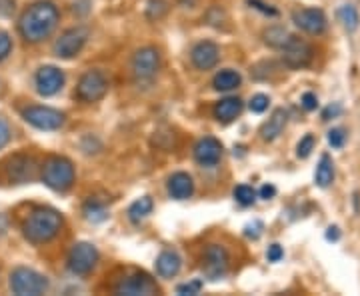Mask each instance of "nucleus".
Segmentation results:
<instances>
[{
  "label": "nucleus",
  "mask_w": 360,
  "mask_h": 296,
  "mask_svg": "<svg viewBox=\"0 0 360 296\" xmlns=\"http://www.w3.org/2000/svg\"><path fill=\"white\" fill-rule=\"evenodd\" d=\"M65 84V75L56 66H42L37 72V91L42 96H52L63 89Z\"/></svg>",
  "instance_id": "obj_13"
},
{
  "label": "nucleus",
  "mask_w": 360,
  "mask_h": 296,
  "mask_svg": "<svg viewBox=\"0 0 360 296\" xmlns=\"http://www.w3.org/2000/svg\"><path fill=\"white\" fill-rule=\"evenodd\" d=\"M14 11V0H0V16H8Z\"/></svg>",
  "instance_id": "obj_36"
},
{
  "label": "nucleus",
  "mask_w": 360,
  "mask_h": 296,
  "mask_svg": "<svg viewBox=\"0 0 360 296\" xmlns=\"http://www.w3.org/2000/svg\"><path fill=\"white\" fill-rule=\"evenodd\" d=\"M168 193L172 198L176 200H184V198H191L194 193V182L191 179V174L186 172H176L170 176L168 181Z\"/></svg>",
  "instance_id": "obj_17"
},
{
  "label": "nucleus",
  "mask_w": 360,
  "mask_h": 296,
  "mask_svg": "<svg viewBox=\"0 0 360 296\" xmlns=\"http://www.w3.org/2000/svg\"><path fill=\"white\" fill-rule=\"evenodd\" d=\"M326 238H328V240H338V229H336V226H330L328 232H326Z\"/></svg>",
  "instance_id": "obj_39"
},
{
  "label": "nucleus",
  "mask_w": 360,
  "mask_h": 296,
  "mask_svg": "<svg viewBox=\"0 0 360 296\" xmlns=\"http://www.w3.org/2000/svg\"><path fill=\"white\" fill-rule=\"evenodd\" d=\"M250 4H255V6H257V8H260V11H262V13L272 14V16H274V14H276V11H274V8H266V4H260V2H258V0H250Z\"/></svg>",
  "instance_id": "obj_38"
},
{
  "label": "nucleus",
  "mask_w": 360,
  "mask_h": 296,
  "mask_svg": "<svg viewBox=\"0 0 360 296\" xmlns=\"http://www.w3.org/2000/svg\"><path fill=\"white\" fill-rule=\"evenodd\" d=\"M158 288L153 278H148L146 274H134L124 278L122 283L116 286V295L139 296V295H156Z\"/></svg>",
  "instance_id": "obj_14"
},
{
  "label": "nucleus",
  "mask_w": 360,
  "mask_h": 296,
  "mask_svg": "<svg viewBox=\"0 0 360 296\" xmlns=\"http://www.w3.org/2000/svg\"><path fill=\"white\" fill-rule=\"evenodd\" d=\"M219 63V46L214 42H198L193 49V65L198 70H210Z\"/></svg>",
  "instance_id": "obj_16"
},
{
  "label": "nucleus",
  "mask_w": 360,
  "mask_h": 296,
  "mask_svg": "<svg viewBox=\"0 0 360 296\" xmlns=\"http://www.w3.org/2000/svg\"><path fill=\"white\" fill-rule=\"evenodd\" d=\"M266 257H269L270 262H278V260L284 257V252H283V248H281V245L269 246V252H266Z\"/></svg>",
  "instance_id": "obj_34"
},
{
  "label": "nucleus",
  "mask_w": 360,
  "mask_h": 296,
  "mask_svg": "<svg viewBox=\"0 0 360 296\" xmlns=\"http://www.w3.org/2000/svg\"><path fill=\"white\" fill-rule=\"evenodd\" d=\"M312 148H314V136H312V134H307L302 141L298 142V146H296V155H298V158H307V156L312 153Z\"/></svg>",
  "instance_id": "obj_28"
},
{
  "label": "nucleus",
  "mask_w": 360,
  "mask_h": 296,
  "mask_svg": "<svg viewBox=\"0 0 360 296\" xmlns=\"http://www.w3.org/2000/svg\"><path fill=\"white\" fill-rule=\"evenodd\" d=\"M333 181H335V162H333V158L328 155H322L321 162H319V167H316L314 182H316L321 188H326V186L333 184Z\"/></svg>",
  "instance_id": "obj_21"
},
{
  "label": "nucleus",
  "mask_w": 360,
  "mask_h": 296,
  "mask_svg": "<svg viewBox=\"0 0 360 296\" xmlns=\"http://www.w3.org/2000/svg\"><path fill=\"white\" fill-rule=\"evenodd\" d=\"M42 181L44 184L52 188V191H58V193H65L72 186L75 182V167L72 162L65 158V156H52L44 162L42 167Z\"/></svg>",
  "instance_id": "obj_3"
},
{
  "label": "nucleus",
  "mask_w": 360,
  "mask_h": 296,
  "mask_svg": "<svg viewBox=\"0 0 360 296\" xmlns=\"http://www.w3.org/2000/svg\"><path fill=\"white\" fill-rule=\"evenodd\" d=\"M8 141H11V129H8V124L4 120H0V148L6 146Z\"/></svg>",
  "instance_id": "obj_35"
},
{
  "label": "nucleus",
  "mask_w": 360,
  "mask_h": 296,
  "mask_svg": "<svg viewBox=\"0 0 360 296\" xmlns=\"http://www.w3.org/2000/svg\"><path fill=\"white\" fill-rule=\"evenodd\" d=\"M212 84H214L217 91H234V89L240 86V75L236 70H220L219 75L214 77V80H212Z\"/></svg>",
  "instance_id": "obj_22"
},
{
  "label": "nucleus",
  "mask_w": 360,
  "mask_h": 296,
  "mask_svg": "<svg viewBox=\"0 0 360 296\" xmlns=\"http://www.w3.org/2000/svg\"><path fill=\"white\" fill-rule=\"evenodd\" d=\"M274 194H276V188H274L272 184H264V186L260 188V196H262V198H266V200L272 198Z\"/></svg>",
  "instance_id": "obj_37"
},
{
  "label": "nucleus",
  "mask_w": 360,
  "mask_h": 296,
  "mask_svg": "<svg viewBox=\"0 0 360 296\" xmlns=\"http://www.w3.org/2000/svg\"><path fill=\"white\" fill-rule=\"evenodd\" d=\"M153 212V198L150 196H142L139 200H134L129 208V217L132 222H141Z\"/></svg>",
  "instance_id": "obj_23"
},
{
  "label": "nucleus",
  "mask_w": 360,
  "mask_h": 296,
  "mask_svg": "<svg viewBox=\"0 0 360 296\" xmlns=\"http://www.w3.org/2000/svg\"><path fill=\"white\" fill-rule=\"evenodd\" d=\"M345 141H347V134L342 129H335L328 132V144L333 148H342L345 146Z\"/></svg>",
  "instance_id": "obj_30"
},
{
  "label": "nucleus",
  "mask_w": 360,
  "mask_h": 296,
  "mask_svg": "<svg viewBox=\"0 0 360 296\" xmlns=\"http://www.w3.org/2000/svg\"><path fill=\"white\" fill-rule=\"evenodd\" d=\"M86 39H89V28H84V26L70 28V30L63 32L60 39L54 42V54L58 58H72L82 51Z\"/></svg>",
  "instance_id": "obj_6"
},
{
  "label": "nucleus",
  "mask_w": 360,
  "mask_h": 296,
  "mask_svg": "<svg viewBox=\"0 0 360 296\" xmlns=\"http://www.w3.org/2000/svg\"><path fill=\"white\" fill-rule=\"evenodd\" d=\"M22 116L28 124L40 130H56L65 122V115L54 108H49V106H30V108H26Z\"/></svg>",
  "instance_id": "obj_7"
},
{
  "label": "nucleus",
  "mask_w": 360,
  "mask_h": 296,
  "mask_svg": "<svg viewBox=\"0 0 360 296\" xmlns=\"http://www.w3.org/2000/svg\"><path fill=\"white\" fill-rule=\"evenodd\" d=\"M300 103H302V106H304V110H316V106H319V98H316V94H312V92H304Z\"/></svg>",
  "instance_id": "obj_33"
},
{
  "label": "nucleus",
  "mask_w": 360,
  "mask_h": 296,
  "mask_svg": "<svg viewBox=\"0 0 360 296\" xmlns=\"http://www.w3.org/2000/svg\"><path fill=\"white\" fill-rule=\"evenodd\" d=\"M269 104H270V98L266 96V94H257V96H252V101H250L248 106H250V110H252V112H258V115H260V112H264V110L269 108Z\"/></svg>",
  "instance_id": "obj_29"
},
{
  "label": "nucleus",
  "mask_w": 360,
  "mask_h": 296,
  "mask_svg": "<svg viewBox=\"0 0 360 296\" xmlns=\"http://www.w3.org/2000/svg\"><path fill=\"white\" fill-rule=\"evenodd\" d=\"M200 290H202V281H193V283L180 284L179 288H176L179 295H198Z\"/></svg>",
  "instance_id": "obj_31"
},
{
  "label": "nucleus",
  "mask_w": 360,
  "mask_h": 296,
  "mask_svg": "<svg viewBox=\"0 0 360 296\" xmlns=\"http://www.w3.org/2000/svg\"><path fill=\"white\" fill-rule=\"evenodd\" d=\"M292 22L309 34H322L326 28V16L319 8H300L292 13Z\"/></svg>",
  "instance_id": "obj_12"
},
{
  "label": "nucleus",
  "mask_w": 360,
  "mask_h": 296,
  "mask_svg": "<svg viewBox=\"0 0 360 296\" xmlns=\"http://www.w3.org/2000/svg\"><path fill=\"white\" fill-rule=\"evenodd\" d=\"M98 262V250L90 243H78L68 255V269L75 274H89Z\"/></svg>",
  "instance_id": "obj_8"
},
{
  "label": "nucleus",
  "mask_w": 360,
  "mask_h": 296,
  "mask_svg": "<svg viewBox=\"0 0 360 296\" xmlns=\"http://www.w3.org/2000/svg\"><path fill=\"white\" fill-rule=\"evenodd\" d=\"M338 20L342 22V26L347 28L348 32H354L356 28H359V11L352 6V4H345V6H340L338 8Z\"/></svg>",
  "instance_id": "obj_24"
},
{
  "label": "nucleus",
  "mask_w": 360,
  "mask_h": 296,
  "mask_svg": "<svg viewBox=\"0 0 360 296\" xmlns=\"http://www.w3.org/2000/svg\"><path fill=\"white\" fill-rule=\"evenodd\" d=\"M58 25V11L52 2H37L32 4L20 18V34L28 42H40L49 39L52 30Z\"/></svg>",
  "instance_id": "obj_1"
},
{
  "label": "nucleus",
  "mask_w": 360,
  "mask_h": 296,
  "mask_svg": "<svg viewBox=\"0 0 360 296\" xmlns=\"http://www.w3.org/2000/svg\"><path fill=\"white\" fill-rule=\"evenodd\" d=\"M234 198H236V200H238L243 206H250V205H255V200H257V193H255V188H252V186L240 184V186H236V188H234Z\"/></svg>",
  "instance_id": "obj_26"
},
{
  "label": "nucleus",
  "mask_w": 360,
  "mask_h": 296,
  "mask_svg": "<svg viewBox=\"0 0 360 296\" xmlns=\"http://www.w3.org/2000/svg\"><path fill=\"white\" fill-rule=\"evenodd\" d=\"M314 56V51L307 40L292 37L286 40V44L283 46V60L290 68H302V66H309L310 60Z\"/></svg>",
  "instance_id": "obj_9"
},
{
  "label": "nucleus",
  "mask_w": 360,
  "mask_h": 296,
  "mask_svg": "<svg viewBox=\"0 0 360 296\" xmlns=\"http://www.w3.org/2000/svg\"><path fill=\"white\" fill-rule=\"evenodd\" d=\"M63 226V217L52 208H37L30 212V217L25 222V236L34 243L42 245L52 240Z\"/></svg>",
  "instance_id": "obj_2"
},
{
  "label": "nucleus",
  "mask_w": 360,
  "mask_h": 296,
  "mask_svg": "<svg viewBox=\"0 0 360 296\" xmlns=\"http://www.w3.org/2000/svg\"><path fill=\"white\" fill-rule=\"evenodd\" d=\"M84 217L90 220V222H103L106 219V208L96 202H89L84 206Z\"/></svg>",
  "instance_id": "obj_27"
},
{
  "label": "nucleus",
  "mask_w": 360,
  "mask_h": 296,
  "mask_svg": "<svg viewBox=\"0 0 360 296\" xmlns=\"http://www.w3.org/2000/svg\"><path fill=\"white\" fill-rule=\"evenodd\" d=\"M108 91V82L101 70H89L84 72L77 86V96L82 103H96L101 101Z\"/></svg>",
  "instance_id": "obj_5"
},
{
  "label": "nucleus",
  "mask_w": 360,
  "mask_h": 296,
  "mask_svg": "<svg viewBox=\"0 0 360 296\" xmlns=\"http://www.w3.org/2000/svg\"><path fill=\"white\" fill-rule=\"evenodd\" d=\"M158 66H160V56L158 51L153 46H146L134 54V60H132V70H134V77L141 78V80H148L158 72Z\"/></svg>",
  "instance_id": "obj_11"
},
{
  "label": "nucleus",
  "mask_w": 360,
  "mask_h": 296,
  "mask_svg": "<svg viewBox=\"0 0 360 296\" xmlns=\"http://www.w3.org/2000/svg\"><path fill=\"white\" fill-rule=\"evenodd\" d=\"M11 288L14 295L18 296H37L42 295L49 288V281L37 271L22 266L11 274Z\"/></svg>",
  "instance_id": "obj_4"
},
{
  "label": "nucleus",
  "mask_w": 360,
  "mask_h": 296,
  "mask_svg": "<svg viewBox=\"0 0 360 296\" xmlns=\"http://www.w3.org/2000/svg\"><path fill=\"white\" fill-rule=\"evenodd\" d=\"M13 49V40L6 32H0V60H4L8 56V52Z\"/></svg>",
  "instance_id": "obj_32"
},
{
  "label": "nucleus",
  "mask_w": 360,
  "mask_h": 296,
  "mask_svg": "<svg viewBox=\"0 0 360 296\" xmlns=\"http://www.w3.org/2000/svg\"><path fill=\"white\" fill-rule=\"evenodd\" d=\"M220 156H222V144L212 136H206L194 146V158L202 167H214L220 160Z\"/></svg>",
  "instance_id": "obj_15"
},
{
  "label": "nucleus",
  "mask_w": 360,
  "mask_h": 296,
  "mask_svg": "<svg viewBox=\"0 0 360 296\" xmlns=\"http://www.w3.org/2000/svg\"><path fill=\"white\" fill-rule=\"evenodd\" d=\"M240 110H243V101L240 98H224V101H220L217 106H214V116L222 120V122H231L234 120L236 116L240 115Z\"/></svg>",
  "instance_id": "obj_20"
},
{
  "label": "nucleus",
  "mask_w": 360,
  "mask_h": 296,
  "mask_svg": "<svg viewBox=\"0 0 360 296\" xmlns=\"http://www.w3.org/2000/svg\"><path fill=\"white\" fill-rule=\"evenodd\" d=\"M205 274L210 281H220L226 271H229V252L224 250V246L212 245L206 248L205 255Z\"/></svg>",
  "instance_id": "obj_10"
},
{
  "label": "nucleus",
  "mask_w": 360,
  "mask_h": 296,
  "mask_svg": "<svg viewBox=\"0 0 360 296\" xmlns=\"http://www.w3.org/2000/svg\"><path fill=\"white\" fill-rule=\"evenodd\" d=\"M288 39H290V34L284 28H281V26H272V28H269L264 32V40L269 42L270 46H274V49H283Z\"/></svg>",
  "instance_id": "obj_25"
},
{
  "label": "nucleus",
  "mask_w": 360,
  "mask_h": 296,
  "mask_svg": "<svg viewBox=\"0 0 360 296\" xmlns=\"http://www.w3.org/2000/svg\"><path fill=\"white\" fill-rule=\"evenodd\" d=\"M180 266H182V260H180L179 252H174V250H165L158 260H156V272L162 276V278H172V276H176L180 271Z\"/></svg>",
  "instance_id": "obj_18"
},
{
  "label": "nucleus",
  "mask_w": 360,
  "mask_h": 296,
  "mask_svg": "<svg viewBox=\"0 0 360 296\" xmlns=\"http://www.w3.org/2000/svg\"><path fill=\"white\" fill-rule=\"evenodd\" d=\"M284 127H286V112H284V108H276L269 118V122L260 129L262 141L270 142L274 141V139H278L283 134Z\"/></svg>",
  "instance_id": "obj_19"
}]
</instances>
